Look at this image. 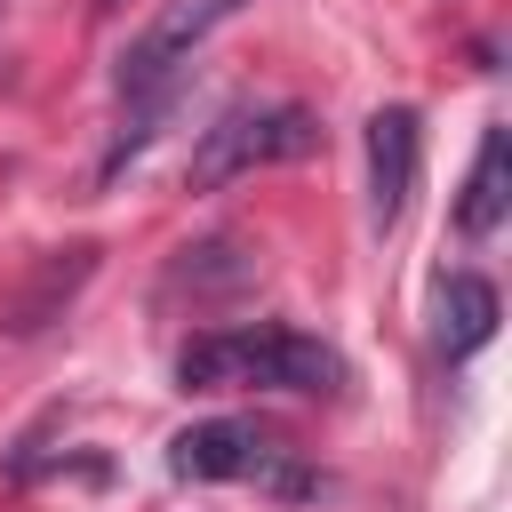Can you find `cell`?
<instances>
[{"label":"cell","mask_w":512,"mask_h":512,"mask_svg":"<svg viewBox=\"0 0 512 512\" xmlns=\"http://www.w3.org/2000/svg\"><path fill=\"white\" fill-rule=\"evenodd\" d=\"M248 0H168L136 40H128V56H120V104H168L176 96V72L192 64V48L224 24V16H240Z\"/></svg>","instance_id":"obj_3"},{"label":"cell","mask_w":512,"mask_h":512,"mask_svg":"<svg viewBox=\"0 0 512 512\" xmlns=\"http://www.w3.org/2000/svg\"><path fill=\"white\" fill-rule=\"evenodd\" d=\"M504 208H512V136H504V128H480V152H472L456 224H464L472 240H488V232L504 224Z\"/></svg>","instance_id":"obj_6"},{"label":"cell","mask_w":512,"mask_h":512,"mask_svg":"<svg viewBox=\"0 0 512 512\" xmlns=\"http://www.w3.org/2000/svg\"><path fill=\"white\" fill-rule=\"evenodd\" d=\"M312 144H320V120L304 104H232V112H216V128H200L192 192H216V184L272 168V160H304Z\"/></svg>","instance_id":"obj_2"},{"label":"cell","mask_w":512,"mask_h":512,"mask_svg":"<svg viewBox=\"0 0 512 512\" xmlns=\"http://www.w3.org/2000/svg\"><path fill=\"white\" fill-rule=\"evenodd\" d=\"M264 448H272V432H256V424H240V416L184 424V432L168 440V472H176V480H248Z\"/></svg>","instance_id":"obj_5"},{"label":"cell","mask_w":512,"mask_h":512,"mask_svg":"<svg viewBox=\"0 0 512 512\" xmlns=\"http://www.w3.org/2000/svg\"><path fill=\"white\" fill-rule=\"evenodd\" d=\"M416 152H424V128L408 104H376L368 112V224L392 232L408 192H416Z\"/></svg>","instance_id":"obj_4"},{"label":"cell","mask_w":512,"mask_h":512,"mask_svg":"<svg viewBox=\"0 0 512 512\" xmlns=\"http://www.w3.org/2000/svg\"><path fill=\"white\" fill-rule=\"evenodd\" d=\"M488 336H496V288L480 272H448L440 280V352L448 360H472Z\"/></svg>","instance_id":"obj_7"},{"label":"cell","mask_w":512,"mask_h":512,"mask_svg":"<svg viewBox=\"0 0 512 512\" xmlns=\"http://www.w3.org/2000/svg\"><path fill=\"white\" fill-rule=\"evenodd\" d=\"M184 392H344V360L296 328H216L176 352Z\"/></svg>","instance_id":"obj_1"}]
</instances>
